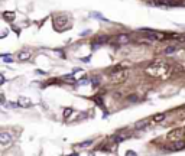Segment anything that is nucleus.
<instances>
[{
	"mask_svg": "<svg viewBox=\"0 0 185 156\" xmlns=\"http://www.w3.org/2000/svg\"><path fill=\"white\" fill-rule=\"evenodd\" d=\"M88 156H94V155H88Z\"/></svg>",
	"mask_w": 185,
	"mask_h": 156,
	"instance_id": "2eb2a0df",
	"label": "nucleus"
},
{
	"mask_svg": "<svg viewBox=\"0 0 185 156\" xmlns=\"http://www.w3.org/2000/svg\"><path fill=\"white\" fill-rule=\"evenodd\" d=\"M148 36H149V39H152V41H162L163 38H165L163 34H161V32H153V31H151V32L148 34Z\"/></svg>",
	"mask_w": 185,
	"mask_h": 156,
	"instance_id": "7ed1b4c3",
	"label": "nucleus"
},
{
	"mask_svg": "<svg viewBox=\"0 0 185 156\" xmlns=\"http://www.w3.org/2000/svg\"><path fill=\"white\" fill-rule=\"evenodd\" d=\"M148 126V122H140V123H137L136 126H135V129H137V130H140V129H145Z\"/></svg>",
	"mask_w": 185,
	"mask_h": 156,
	"instance_id": "9d476101",
	"label": "nucleus"
},
{
	"mask_svg": "<svg viewBox=\"0 0 185 156\" xmlns=\"http://www.w3.org/2000/svg\"><path fill=\"white\" fill-rule=\"evenodd\" d=\"M179 134H182V129H176L174 132H171V133L168 134V137H169V139H174V137H179Z\"/></svg>",
	"mask_w": 185,
	"mask_h": 156,
	"instance_id": "39448f33",
	"label": "nucleus"
},
{
	"mask_svg": "<svg viewBox=\"0 0 185 156\" xmlns=\"http://www.w3.org/2000/svg\"><path fill=\"white\" fill-rule=\"evenodd\" d=\"M155 3L162 6H179L182 4V0H155Z\"/></svg>",
	"mask_w": 185,
	"mask_h": 156,
	"instance_id": "f257e3e1",
	"label": "nucleus"
},
{
	"mask_svg": "<svg viewBox=\"0 0 185 156\" xmlns=\"http://www.w3.org/2000/svg\"><path fill=\"white\" fill-rule=\"evenodd\" d=\"M18 58H19L20 61H28V59H31V54L25 51V52H20V54H19V56H18Z\"/></svg>",
	"mask_w": 185,
	"mask_h": 156,
	"instance_id": "423d86ee",
	"label": "nucleus"
},
{
	"mask_svg": "<svg viewBox=\"0 0 185 156\" xmlns=\"http://www.w3.org/2000/svg\"><path fill=\"white\" fill-rule=\"evenodd\" d=\"M93 145V140H86V142H83V143H80V147H87V146H91Z\"/></svg>",
	"mask_w": 185,
	"mask_h": 156,
	"instance_id": "9b49d317",
	"label": "nucleus"
},
{
	"mask_svg": "<svg viewBox=\"0 0 185 156\" xmlns=\"http://www.w3.org/2000/svg\"><path fill=\"white\" fill-rule=\"evenodd\" d=\"M124 139H126V136H123V134H120V136H117V137H113L114 142H121V140H124Z\"/></svg>",
	"mask_w": 185,
	"mask_h": 156,
	"instance_id": "ddd939ff",
	"label": "nucleus"
},
{
	"mask_svg": "<svg viewBox=\"0 0 185 156\" xmlns=\"http://www.w3.org/2000/svg\"><path fill=\"white\" fill-rule=\"evenodd\" d=\"M185 147V140H179V142H176L174 145V149H176V150H179V149H184Z\"/></svg>",
	"mask_w": 185,
	"mask_h": 156,
	"instance_id": "6e6552de",
	"label": "nucleus"
},
{
	"mask_svg": "<svg viewBox=\"0 0 185 156\" xmlns=\"http://www.w3.org/2000/svg\"><path fill=\"white\" fill-rule=\"evenodd\" d=\"M19 106H25V107H31V106H32V103H31V101L28 100V98H20V100H19Z\"/></svg>",
	"mask_w": 185,
	"mask_h": 156,
	"instance_id": "0eeeda50",
	"label": "nucleus"
},
{
	"mask_svg": "<svg viewBox=\"0 0 185 156\" xmlns=\"http://www.w3.org/2000/svg\"><path fill=\"white\" fill-rule=\"evenodd\" d=\"M165 117H166V114L165 113H158V114H155V116H152V120L153 123H159V122H162V120H165Z\"/></svg>",
	"mask_w": 185,
	"mask_h": 156,
	"instance_id": "20e7f679",
	"label": "nucleus"
},
{
	"mask_svg": "<svg viewBox=\"0 0 185 156\" xmlns=\"http://www.w3.org/2000/svg\"><path fill=\"white\" fill-rule=\"evenodd\" d=\"M117 39L121 41V42H123V41H124V42H127V41H129V36H127V35H120V36H117Z\"/></svg>",
	"mask_w": 185,
	"mask_h": 156,
	"instance_id": "f8f14e48",
	"label": "nucleus"
},
{
	"mask_svg": "<svg viewBox=\"0 0 185 156\" xmlns=\"http://www.w3.org/2000/svg\"><path fill=\"white\" fill-rule=\"evenodd\" d=\"M12 139H13V137H12V134L9 133V132H1V133H0V143L3 146H6L7 143H10Z\"/></svg>",
	"mask_w": 185,
	"mask_h": 156,
	"instance_id": "f03ea898",
	"label": "nucleus"
},
{
	"mask_svg": "<svg viewBox=\"0 0 185 156\" xmlns=\"http://www.w3.org/2000/svg\"><path fill=\"white\" fill-rule=\"evenodd\" d=\"M176 49H178V48H176V46H174V45H172V46H168V48L165 49V54H166V55H169V54H174Z\"/></svg>",
	"mask_w": 185,
	"mask_h": 156,
	"instance_id": "1a4fd4ad",
	"label": "nucleus"
},
{
	"mask_svg": "<svg viewBox=\"0 0 185 156\" xmlns=\"http://www.w3.org/2000/svg\"><path fill=\"white\" fill-rule=\"evenodd\" d=\"M3 16H4V17H9V19H13V17H15V15L10 13V12H4V13H3Z\"/></svg>",
	"mask_w": 185,
	"mask_h": 156,
	"instance_id": "4468645a",
	"label": "nucleus"
}]
</instances>
